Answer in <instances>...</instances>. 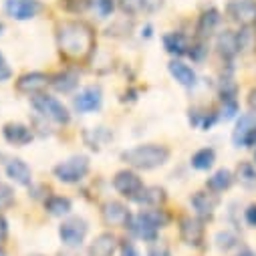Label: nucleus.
<instances>
[{
    "label": "nucleus",
    "mask_w": 256,
    "mask_h": 256,
    "mask_svg": "<svg viewBox=\"0 0 256 256\" xmlns=\"http://www.w3.org/2000/svg\"><path fill=\"white\" fill-rule=\"evenodd\" d=\"M56 40H58L60 52H65L71 58H85L95 44L91 28L85 22H77V20L60 24Z\"/></svg>",
    "instance_id": "nucleus-1"
},
{
    "label": "nucleus",
    "mask_w": 256,
    "mask_h": 256,
    "mask_svg": "<svg viewBox=\"0 0 256 256\" xmlns=\"http://www.w3.org/2000/svg\"><path fill=\"white\" fill-rule=\"evenodd\" d=\"M121 160L136 170H156L170 160V150L158 144L138 146L121 154Z\"/></svg>",
    "instance_id": "nucleus-2"
},
{
    "label": "nucleus",
    "mask_w": 256,
    "mask_h": 256,
    "mask_svg": "<svg viewBox=\"0 0 256 256\" xmlns=\"http://www.w3.org/2000/svg\"><path fill=\"white\" fill-rule=\"evenodd\" d=\"M166 222H168V218H166V214L162 210H146V212L138 214L136 220H134V224H130V226H132V230L142 240L154 242L158 238V230L164 228Z\"/></svg>",
    "instance_id": "nucleus-3"
},
{
    "label": "nucleus",
    "mask_w": 256,
    "mask_h": 256,
    "mask_svg": "<svg viewBox=\"0 0 256 256\" xmlns=\"http://www.w3.org/2000/svg\"><path fill=\"white\" fill-rule=\"evenodd\" d=\"M87 174H89V158H85V156H73L67 162H62L54 168V176L62 184L81 182Z\"/></svg>",
    "instance_id": "nucleus-4"
},
{
    "label": "nucleus",
    "mask_w": 256,
    "mask_h": 256,
    "mask_svg": "<svg viewBox=\"0 0 256 256\" xmlns=\"http://www.w3.org/2000/svg\"><path fill=\"white\" fill-rule=\"evenodd\" d=\"M32 107L44 117V119H52L56 123H69L71 115H69V109L62 105L58 99L50 97V95H34L32 97Z\"/></svg>",
    "instance_id": "nucleus-5"
},
{
    "label": "nucleus",
    "mask_w": 256,
    "mask_h": 256,
    "mask_svg": "<svg viewBox=\"0 0 256 256\" xmlns=\"http://www.w3.org/2000/svg\"><path fill=\"white\" fill-rule=\"evenodd\" d=\"M232 142L236 148H254L256 146V113L240 115L232 132Z\"/></svg>",
    "instance_id": "nucleus-6"
},
{
    "label": "nucleus",
    "mask_w": 256,
    "mask_h": 256,
    "mask_svg": "<svg viewBox=\"0 0 256 256\" xmlns=\"http://www.w3.org/2000/svg\"><path fill=\"white\" fill-rule=\"evenodd\" d=\"M89 232V226L83 218H69L60 224L58 228V236H60V242L69 246V248H77L83 244L85 236Z\"/></svg>",
    "instance_id": "nucleus-7"
},
{
    "label": "nucleus",
    "mask_w": 256,
    "mask_h": 256,
    "mask_svg": "<svg viewBox=\"0 0 256 256\" xmlns=\"http://www.w3.org/2000/svg\"><path fill=\"white\" fill-rule=\"evenodd\" d=\"M113 188L119 192L121 196L136 200V198L142 194V190H144L146 186H144L142 178H140L136 172L123 170V172H117V174H115V178H113Z\"/></svg>",
    "instance_id": "nucleus-8"
},
{
    "label": "nucleus",
    "mask_w": 256,
    "mask_h": 256,
    "mask_svg": "<svg viewBox=\"0 0 256 256\" xmlns=\"http://www.w3.org/2000/svg\"><path fill=\"white\" fill-rule=\"evenodd\" d=\"M4 10L14 20H30L40 12L38 0H6Z\"/></svg>",
    "instance_id": "nucleus-9"
},
{
    "label": "nucleus",
    "mask_w": 256,
    "mask_h": 256,
    "mask_svg": "<svg viewBox=\"0 0 256 256\" xmlns=\"http://www.w3.org/2000/svg\"><path fill=\"white\" fill-rule=\"evenodd\" d=\"M180 236L188 246H200L204 240V224L200 218L186 216L180 222Z\"/></svg>",
    "instance_id": "nucleus-10"
},
{
    "label": "nucleus",
    "mask_w": 256,
    "mask_h": 256,
    "mask_svg": "<svg viewBox=\"0 0 256 256\" xmlns=\"http://www.w3.org/2000/svg\"><path fill=\"white\" fill-rule=\"evenodd\" d=\"M228 12L242 26H250L252 22H256V2L254 0H236V2H232L228 6Z\"/></svg>",
    "instance_id": "nucleus-11"
},
{
    "label": "nucleus",
    "mask_w": 256,
    "mask_h": 256,
    "mask_svg": "<svg viewBox=\"0 0 256 256\" xmlns=\"http://www.w3.org/2000/svg\"><path fill=\"white\" fill-rule=\"evenodd\" d=\"M103 220L109 226H130L132 224V216L130 210H127L121 202H107L103 206Z\"/></svg>",
    "instance_id": "nucleus-12"
},
{
    "label": "nucleus",
    "mask_w": 256,
    "mask_h": 256,
    "mask_svg": "<svg viewBox=\"0 0 256 256\" xmlns=\"http://www.w3.org/2000/svg\"><path fill=\"white\" fill-rule=\"evenodd\" d=\"M101 101H103L101 89L99 87H87L75 97V109L79 113H91V111H97L101 107Z\"/></svg>",
    "instance_id": "nucleus-13"
},
{
    "label": "nucleus",
    "mask_w": 256,
    "mask_h": 256,
    "mask_svg": "<svg viewBox=\"0 0 256 256\" xmlns=\"http://www.w3.org/2000/svg\"><path fill=\"white\" fill-rule=\"evenodd\" d=\"M2 136L10 146H18V148L32 142V130L22 123H6L2 130Z\"/></svg>",
    "instance_id": "nucleus-14"
},
{
    "label": "nucleus",
    "mask_w": 256,
    "mask_h": 256,
    "mask_svg": "<svg viewBox=\"0 0 256 256\" xmlns=\"http://www.w3.org/2000/svg\"><path fill=\"white\" fill-rule=\"evenodd\" d=\"M50 81L42 73H26L16 81V89L26 95H38Z\"/></svg>",
    "instance_id": "nucleus-15"
},
{
    "label": "nucleus",
    "mask_w": 256,
    "mask_h": 256,
    "mask_svg": "<svg viewBox=\"0 0 256 256\" xmlns=\"http://www.w3.org/2000/svg\"><path fill=\"white\" fill-rule=\"evenodd\" d=\"M192 206L196 208V212L202 218H212L214 210L218 206V198L214 194H208V192H196V194L192 196Z\"/></svg>",
    "instance_id": "nucleus-16"
},
{
    "label": "nucleus",
    "mask_w": 256,
    "mask_h": 256,
    "mask_svg": "<svg viewBox=\"0 0 256 256\" xmlns=\"http://www.w3.org/2000/svg\"><path fill=\"white\" fill-rule=\"evenodd\" d=\"M6 176L14 182V184H18V186H28L30 182H32V174H30V168L22 162V160H10L8 164H6Z\"/></svg>",
    "instance_id": "nucleus-17"
},
{
    "label": "nucleus",
    "mask_w": 256,
    "mask_h": 256,
    "mask_svg": "<svg viewBox=\"0 0 256 256\" xmlns=\"http://www.w3.org/2000/svg\"><path fill=\"white\" fill-rule=\"evenodd\" d=\"M168 69H170L172 77H174L180 85H184V87H194V85H196V73H194V69H192V67H188L186 62H182V60H172L170 65H168Z\"/></svg>",
    "instance_id": "nucleus-18"
},
{
    "label": "nucleus",
    "mask_w": 256,
    "mask_h": 256,
    "mask_svg": "<svg viewBox=\"0 0 256 256\" xmlns=\"http://www.w3.org/2000/svg\"><path fill=\"white\" fill-rule=\"evenodd\" d=\"M115 250H117V238L109 232L99 234L91 244V254L93 256H113Z\"/></svg>",
    "instance_id": "nucleus-19"
},
{
    "label": "nucleus",
    "mask_w": 256,
    "mask_h": 256,
    "mask_svg": "<svg viewBox=\"0 0 256 256\" xmlns=\"http://www.w3.org/2000/svg\"><path fill=\"white\" fill-rule=\"evenodd\" d=\"M218 22H220V12L216 10V8H210V10H206L202 16H200V20H198V36L200 38H210L212 34H214V30H216V26H218Z\"/></svg>",
    "instance_id": "nucleus-20"
},
{
    "label": "nucleus",
    "mask_w": 256,
    "mask_h": 256,
    "mask_svg": "<svg viewBox=\"0 0 256 256\" xmlns=\"http://www.w3.org/2000/svg\"><path fill=\"white\" fill-rule=\"evenodd\" d=\"M218 50L224 58H234L240 50H238V36L232 30H224L218 36Z\"/></svg>",
    "instance_id": "nucleus-21"
},
{
    "label": "nucleus",
    "mask_w": 256,
    "mask_h": 256,
    "mask_svg": "<svg viewBox=\"0 0 256 256\" xmlns=\"http://www.w3.org/2000/svg\"><path fill=\"white\" fill-rule=\"evenodd\" d=\"M50 85H52L56 91H60V93H71V91L79 85V75H77L75 71H62V73H58L56 77H52Z\"/></svg>",
    "instance_id": "nucleus-22"
},
{
    "label": "nucleus",
    "mask_w": 256,
    "mask_h": 256,
    "mask_svg": "<svg viewBox=\"0 0 256 256\" xmlns=\"http://www.w3.org/2000/svg\"><path fill=\"white\" fill-rule=\"evenodd\" d=\"M232 182H234L232 172L222 168V170H218L216 174H212V176L208 178L206 186H208L210 192H224V190H228V188L232 186Z\"/></svg>",
    "instance_id": "nucleus-23"
},
{
    "label": "nucleus",
    "mask_w": 256,
    "mask_h": 256,
    "mask_svg": "<svg viewBox=\"0 0 256 256\" xmlns=\"http://www.w3.org/2000/svg\"><path fill=\"white\" fill-rule=\"evenodd\" d=\"M166 200V192L158 186H152V188H144L142 194L136 198L138 204H144V206H160L164 204Z\"/></svg>",
    "instance_id": "nucleus-24"
},
{
    "label": "nucleus",
    "mask_w": 256,
    "mask_h": 256,
    "mask_svg": "<svg viewBox=\"0 0 256 256\" xmlns=\"http://www.w3.org/2000/svg\"><path fill=\"white\" fill-rule=\"evenodd\" d=\"M164 46L172 54H184L190 48L188 46V40H186V36L182 32H170V34H166L164 36Z\"/></svg>",
    "instance_id": "nucleus-25"
},
{
    "label": "nucleus",
    "mask_w": 256,
    "mask_h": 256,
    "mask_svg": "<svg viewBox=\"0 0 256 256\" xmlns=\"http://www.w3.org/2000/svg\"><path fill=\"white\" fill-rule=\"evenodd\" d=\"M236 178H238V182H240L244 188H248V190H254V188H256V168H254L252 164H248V162L238 164V168H236Z\"/></svg>",
    "instance_id": "nucleus-26"
},
{
    "label": "nucleus",
    "mask_w": 256,
    "mask_h": 256,
    "mask_svg": "<svg viewBox=\"0 0 256 256\" xmlns=\"http://www.w3.org/2000/svg\"><path fill=\"white\" fill-rule=\"evenodd\" d=\"M44 206H46V210H48V214H52V216H67L69 212H71V200L69 198H62V196H52V198H48L46 202H44Z\"/></svg>",
    "instance_id": "nucleus-27"
},
{
    "label": "nucleus",
    "mask_w": 256,
    "mask_h": 256,
    "mask_svg": "<svg viewBox=\"0 0 256 256\" xmlns=\"http://www.w3.org/2000/svg\"><path fill=\"white\" fill-rule=\"evenodd\" d=\"M214 162H216V154L212 148H202L192 156V166L196 170H210L214 166Z\"/></svg>",
    "instance_id": "nucleus-28"
},
{
    "label": "nucleus",
    "mask_w": 256,
    "mask_h": 256,
    "mask_svg": "<svg viewBox=\"0 0 256 256\" xmlns=\"http://www.w3.org/2000/svg\"><path fill=\"white\" fill-rule=\"evenodd\" d=\"M216 244H218V248H220V250L230 252L232 248H236V246H238V236H236V234H232V232H220V234L216 236Z\"/></svg>",
    "instance_id": "nucleus-29"
},
{
    "label": "nucleus",
    "mask_w": 256,
    "mask_h": 256,
    "mask_svg": "<svg viewBox=\"0 0 256 256\" xmlns=\"http://www.w3.org/2000/svg\"><path fill=\"white\" fill-rule=\"evenodd\" d=\"M89 4H91V8H93L101 18L109 16V14L115 10V2H113V0H89Z\"/></svg>",
    "instance_id": "nucleus-30"
},
{
    "label": "nucleus",
    "mask_w": 256,
    "mask_h": 256,
    "mask_svg": "<svg viewBox=\"0 0 256 256\" xmlns=\"http://www.w3.org/2000/svg\"><path fill=\"white\" fill-rule=\"evenodd\" d=\"M14 204V190L8 184H0V212Z\"/></svg>",
    "instance_id": "nucleus-31"
},
{
    "label": "nucleus",
    "mask_w": 256,
    "mask_h": 256,
    "mask_svg": "<svg viewBox=\"0 0 256 256\" xmlns=\"http://www.w3.org/2000/svg\"><path fill=\"white\" fill-rule=\"evenodd\" d=\"M121 8L127 14H140L144 10V0H121Z\"/></svg>",
    "instance_id": "nucleus-32"
},
{
    "label": "nucleus",
    "mask_w": 256,
    "mask_h": 256,
    "mask_svg": "<svg viewBox=\"0 0 256 256\" xmlns=\"http://www.w3.org/2000/svg\"><path fill=\"white\" fill-rule=\"evenodd\" d=\"M10 77H12V71H10V67H8V62H6L4 54L0 52V83H2V81H8Z\"/></svg>",
    "instance_id": "nucleus-33"
},
{
    "label": "nucleus",
    "mask_w": 256,
    "mask_h": 256,
    "mask_svg": "<svg viewBox=\"0 0 256 256\" xmlns=\"http://www.w3.org/2000/svg\"><path fill=\"white\" fill-rule=\"evenodd\" d=\"M188 54H190L192 58H196V60H202L204 54H206V48H204V44L200 42V44H196V46H192V50H188Z\"/></svg>",
    "instance_id": "nucleus-34"
},
{
    "label": "nucleus",
    "mask_w": 256,
    "mask_h": 256,
    "mask_svg": "<svg viewBox=\"0 0 256 256\" xmlns=\"http://www.w3.org/2000/svg\"><path fill=\"white\" fill-rule=\"evenodd\" d=\"M244 218H246V222H248L250 226H254V228H256V204L248 206V210H246Z\"/></svg>",
    "instance_id": "nucleus-35"
},
{
    "label": "nucleus",
    "mask_w": 256,
    "mask_h": 256,
    "mask_svg": "<svg viewBox=\"0 0 256 256\" xmlns=\"http://www.w3.org/2000/svg\"><path fill=\"white\" fill-rule=\"evenodd\" d=\"M121 256H140V252L136 250V246H134V244L125 242V244H123V248H121Z\"/></svg>",
    "instance_id": "nucleus-36"
},
{
    "label": "nucleus",
    "mask_w": 256,
    "mask_h": 256,
    "mask_svg": "<svg viewBox=\"0 0 256 256\" xmlns=\"http://www.w3.org/2000/svg\"><path fill=\"white\" fill-rule=\"evenodd\" d=\"M162 2H164V0H144V10L154 12V10H158L162 6Z\"/></svg>",
    "instance_id": "nucleus-37"
},
{
    "label": "nucleus",
    "mask_w": 256,
    "mask_h": 256,
    "mask_svg": "<svg viewBox=\"0 0 256 256\" xmlns=\"http://www.w3.org/2000/svg\"><path fill=\"white\" fill-rule=\"evenodd\" d=\"M6 236H8V222L0 216V242H2Z\"/></svg>",
    "instance_id": "nucleus-38"
},
{
    "label": "nucleus",
    "mask_w": 256,
    "mask_h": 256,
    "mask_svg": "<svg viewBox=\"0 0 256 256\" xmlns=\"http://www.w3.org/2000/svg\"><path fill=\"white\" fill-rule=\"evenodd\" d=\"M248 107H250L252 113H256V87L248 93Z\"/></svg>",
    "instance_id": "nucleus-39"
},
{
    "label": "nucleus",
    "mask_w": 256,
    "mask_h": 256,
    "mask_svg": "<svg viewBox=\"0 0 256 256\" xmlns=\"http://www.w3.org/2000/svg\"><path fill=\"white\" fill-rule=\"evenodd\" d=\"M234 256H256V252H252L250 248H242L240 252H236Z\"/></svg>",
    "instance_id": "nucleus-40"
},
{
    "label": "nucleus",
    "mask_w": 256,
    "mask_h": 256,
    "mask_svg": "<svg viewBox=\"0 0 256 256\" xmlns=\"http://www.w3.org/2000/svg\"><path fill=\"white\" fill-rule=\"evenodd\" d=\"M0 256H6V254H4V250H2V248H0Z\"/></svg>",
    "instance_id": "nucleus-41"
},
{
    "label": "nucleus",
    "mask_w": 256,
    "mask_h": 256,
    "mask_svg": "<svg viewBox=\"0 0 256 256\" xmlns=\"http://www.w3.org/2000/svg\"><path fill=\"white\" fill-rule=\"evenodd\" d=\"M254 160H256V158H254Z\"/></svg>",
    "instance_id": "nucleus-42"
}]
</instances>
